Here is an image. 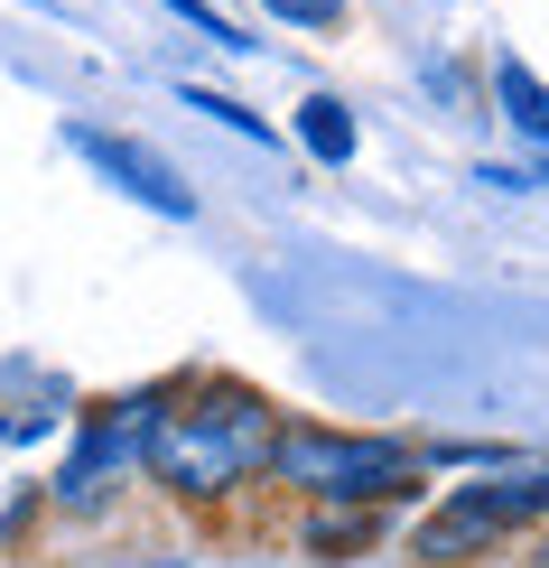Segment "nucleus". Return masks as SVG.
I'll return each mask as SVG.
<instances>
[{"mask_svg": "<svg viewBox=\"0 0 549 568\" xmlns=\"http://www.w3.org/2000/svg\"><path fill=\"white\" fill-rule=\"evenodd\" d=\"M447 504H457L466 523H485L512 550L521 531H549V457H521V447H512V457L485 466L475 485H447Z\"/></svg>", "mask_w": 549, "mask_h": 568, "instance_id": "nucleus-5", "label": "nucleus"}, {"mask_svg": "<svg viewBox=\"0 0 549 568\" xmlns=\"http://www.w3.org/2000/svg\"><path fill=\"white\" fill-rule=\"evenodd\" d=\"M400 559H419V568H475V559H504V540H494L485 523H466L457 504H428L419 523H410V540H400Z\"/></svg>", "mask_w": 549, "mask_h": 568, "instance_id": "nucleus-6", "label": "nucleus"}, {"mask_svg": "<svg viewBox=\"0 0 549 568\" xmlns=\"http://www.w3.org/2000/svg\"><path fill=\"white\" fill-rule=\"evenodd\" d=\"M177 103H186V112H205V122H224L233 140H261V150L279 140V131H271V122H261V112L243 103V93H214V84H177Z\"/></svg>", "mask_w": 549, "mask_h": 568, "instance_id": "nucleus-10", "label": "nucleus"}, {"mask_svg": "<svg viewBox=\"0 0 549 568\" xmlns=\"http://www.w3.org/2000/svg\"><path fill=\"white\" fill-rule=\"evenodd\" d=\"M279 29H307V38H345L354 29V0H261Z\"/></svg>", "mask_w": 549, "mask_h": 568, "instance_id": "nucleus-11", "label": "nucleus"}, {"mask_svg": "<svg viewBox=\"0 0 549 568\" xmlns=\"http://www.w3.org/2000/svg\"><path fill=\"white\" fill-rule=\"evenodd\" d=\"M382 540V513H317V523L298 531L307 559H345V550H373Z\"/></svg>", "mask_w": 549, "mask_h": 568, "instance_id": "nucleus-9", "label": "nucleus"}, {"mask_svg": "<svg viewBox=\"0 0 549 568\" xmlns=\"http://www.w3.org/2000/svg\"><path fill=\"white\" fill-rule=\"evenodd\" d=\"M279 419L289 410H279L261 383L177 373L169 400H159V419H150V447H140V485H159L186 513H224V504H243V494L261 485Z\"/></svg>", "mask_w": 549, "mask_h": 568, "instance_id": "nucleus-1", "label": "nucleus"}, {"mask_svg": "<svg viewBox=\"0 0 549 568\" xmlns=\"http://www.w3.org/2000/svg\"><path fill=\"white\" fill-rule=\"evenodd\" d=\"M289 140L317 159V169H354V150H364V122H354L345 93H307L298 122H289Z\"/></svg>", "mask_w": 549, "mask_h": 568, "instance_id": "nucleus-7", "label": "nucleus"}, {"mask_svg": "<svg viewBox=\"0 0 549 568\" xmlns=\"http://www.w3.org/2000/svg\"><path fill=\"white\" fill-rule=\"evenodd\" d=\"M261 485H279L307 513H392L419 504V438H382V429H326V419H279Z\"/></svg>", "mask_w": 549, "mask_h": 568, "instance_id": "nucleus-2", "label": "nucleus"}, {"mask_svg": "<svg viewBox=\"0 0 549 568\" xmlns=\"http://www.w3.org/2000/svg\"><path fill=\"white\" fill-rule=\"evenodd\" d=\"M531 568H549V531H540V540H531Z\"/></svg>", "mask_w": 549, "mask_h": 568, "instance_id": "nucleus-14", "label": "nucleus"}, {"mask_svg": "<svg viewBox=\"0 0 549 568\" xmlns=\"http://www.w3.org/2000/svg\"><path fill=\"white\" fill-rule=\"evenodd\" d=\"M159 10H169V19H186V29H196L205 47H224V57H252V47H261V38H243V29H233V19L214 10V0H159Z\"/></svg>", "mask_w": 549, "mask_h": 568, "instance_id": "nucleus-12", "label": "nucleus"}, {"mask_svg": "<svg viewBox=\"0 0 549 568\" xmlns=\"http://www.w3.org/2000/svg\"><path fill=\"white\" fill-rule=\"evenodd\" d=\"M485 84H494V112H504V122H512L521 140H531V150H549V84H540V65H531V57H512V47H504Z\"/></svg>", "mask_w": 549, "mask_h": 568, "instance_id": "nucleus-8", "label": "nucleus"}, {"mask_svg": "<svg viewBox=\"0 0 549 568\" xmlns=\"http://www.w3.org/2000/svg\"><path fill=\"white\" fill-rule=\"evenodd\" d=\"M159 400H169V383H140V392H122V400H93V410L75 419V447H65V466L47 476V504L75 513V523L112 513V494L140 476V447H150Z\"/></svg>", "mask_w": 549, "mask_h": 568, "instance_id": "nucleus-3", "label": "nucleus"}, {"mask_svg": "<svg viewBox=\"0 0 549 568\" xmlns=\"http://www.w3.org/2000/svg\"><path fill=\"white\" fill-rule=\"evenodd\" d=\"M65 150H75L84 169H103L122 196H140L150 215L196 224V186L177 178V159H169V150H150V140H131V131H103V122H65Z\"/></svg>", "mask_w": 549, "mask_h": 568, "instance_id": "nucleus-4", "label": "nucleus"}, {"mask_svg": "<svg viewBox=\"0 0 549 568\" xmlns=\"http://www.w3.org/2000/svg\"><path fill=\"white\" fill-rule=\"evenodd\" d=\"M521 186H549V150H540V159H531V169H521Z\"/></svg>", "mask_w": 549, "mask_h": 568, "instance_id": "nucleus-13", "label": "nucleus"}]
</instances>
